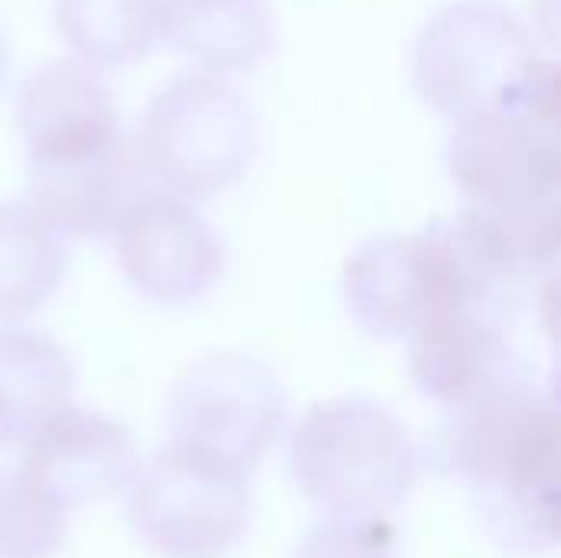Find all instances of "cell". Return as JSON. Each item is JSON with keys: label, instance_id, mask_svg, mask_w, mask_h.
Returning a JSON list of instances; mask_svg holds the SVG:
<instances>
[{"label": "cell", "instance_id": "3957f363", "mask_svg": "<svg viewBox=\"0 0 561 558\" xmlns=\"http://www.w3.org/2000/svg\"><path fill=\"white\" fill-rule=\"evenodd\" d=\"M559 72L533 59L510 92L460 118L447 168L470 207L493 217L559 230Z\"/></svg>", "mask_w": 561, "mask_h": 558}, {"label": "cell", "instance_id": "277c9868", "mask_svg": "<svg viewBox=\"0 0 561 558\" xmlns=\"http://www.w3.org/2000/svg\"><path fill=\"white\" fill-rule=\"evenodd\" d=\"M289 464L325 516H391L417 480L404 424L362 398L309 408L293 431Z\"/></svg>", "mask_w": 561, "mask_h": 558}, {"label": "cell", "instance_id": "e0dca14e", "mask_svg": "<svg viewBox=\"0 0 561 558\" xmlns=\"http://www.w3.org/2000/svg\"><path fill=\"white\" fill-rule=\"evenodd\" d=\"M66 539V513L20 477L0 480V558H49Z\"/></svg>", "mask_w": 561, "mask_h": 558}, {"label": "cell", "instance_id": "2e32d148", "mask_svg": "<svg viewBox=\"0 0 561 558\" xmlns=\"http://www.w3.org/2000/svg\"><path fill=\"white\" fill-rule=\"evenodd\" d=\"M164 0H56L69 46L99 66H125L161 39Z\"/></svg>", "mask_w": 561, "mask_h": 558}, {"label": "cell", "instance_id": "6da1fadb", "mask_svg": "<svg viewBox=\"0 0 561 558\" xmlns=\"http://www.w3.org/2000/svg\"><path fill=\"white\" fill-rule=\"evenodd\" d=\"M30 210L66 234L108 237L145 197L112 92L72 62H46L20 92Z\"/></svg>", "mask_w": 561, "mask_h": 558}, {"label": "cell", "instance_id": "d6986e66", "mask_svg": "<svg viewBox=\"0 0 561 558\" xmlns=\"http://www.w3.org/2000/svg\"><path fill=\"white\" fill-rule=\"evenodd\" d=\"M0 72H3V39H0Z\"/></svg>", "mask_w": 561, "mask_h": 558}, {"label": "cell", "instance_id": "ba28073f", "mask_svg": "<svg viewBox=\"0 0 561 558\" xmlns=\"http://www.w3.org/2000/svg\"><path fill=\"white\" fill-rule=\"evenodd\" d=\"M533 59L529 33L510 10L463 0L424 26L414 79L431 105L463 118L500 102Z\"/></svg>", "mask_w": 561, "mask_h": 558}, {"label": "cell", "instance_id": "52a82bcc", "mask_svg": "<svg viewBox=\"0 0 561 558\" xmlns=\"http://www.w3.org/2000/svg\"><path fill=\"white\" fill-rule=\"evenodd\" d=\"M256 151L250 105L220 79L181 76L148 105L145 168L174 194L207 197L233 184Z\"/></svg>", "mask_w": 561, "mask_h": 558}, {"label": "cell", "instance_id": "9a60e30c", "mask_svg": "<svg viewBox=\"0 0 561 558\" xmlns=\"http://www.w3.org/2000/svg\"><path fill=\"white\" fill-rule=\"evenodd\" d=\"M66 270V250L30 207L0 204V322L36 312Z\"/></svg>", "mask_w": 561, "mask_h": 558}, {"label": "cell", "instance_id": "8fae6325", "mask_svg": "<svg viewBox=\"0 0 561 558\" xmlns=\"http://www.w3.org/2000/svg\"><path fill=\"white\" fill-rule=\"evenodd\" d=\"M417 388L450 411L519 382V355L506 332L503 303H463L411 335Z\"/></svg>", "mask_w": 561, "mask_h": 558}, {"label": "cell", "instance_id": "30bf717a", "mask_svg": "<svg viewBox=\"0 0 561 558\" xmlns=\"http://www.w3.org/2000/svg\"><path fill=\"white\" fill-rule=\"evenodd\" d=\"M115 234L128 283L154 303H194L220 280L224 247L204 217L181 201L145 194Z\"/></svg>", "mask_w": 561, "mask_h": 558}, {"label": "cell", "instance_id": "5bb4252c", "mask_svg": "<svg viewBox=\"0 0 561 558\" xmlns=\"http://www.w3.org/2000/svg\"><path fill=\"white\" fill-rule=\"evenodd\" d=\"M72 365L46 335L0 332V447L26 444L69 408Z\"/></svg>", "mask_w": 561, "mask_h": 558}, {"label": "cell", "instance_id": "9c48e42d", "mask_svg": "<svg viewBox=\"0 0 561 558\" xmlns=\"http://www.w3.org/2000/svg\"><path fill=\"white\" fill-rule=\"evenodd\" d=\"M286 401L273 372L243 355L194 365L168 408L171 444L217 457L243 474L263 464L283 428Z\"/></svg>", "mask_w": 561, "mask_h": 558}, {"label": "cell", "instance_id": "ac0fdd59", "mask_svg": "<svg viewBox=\"0 0 561 558\" xmlns=\"http://www.w3.org/2000/svg\"><path fill=\"white\" fill-rule=\"evenodd\" d=\"M296 558H398V533L388 516H325Z\"/></svg>", "mask_w": 561, "mask_h": 558}, {"label": "cell", "instance_id": "8992f818", "mask_svg": "<svg viewBox=\"0 0 561 558\" xmlns=\"http://www.w3.org/2000/svg\"><path fill=\"white\" fill-rule=\"evenodd\" d=\"M128 520L145 546L168 558H217L250 526L247 474L171 444L128 480Z\"/></svg>", "mask_w": 561, "mask_h": 558}, {"label": "cell", "instance_id": "7c38bea8", "mask_svg": "<svg viewBox=\"0 0 561 558\" xmlns=\"http://www.w3.org/2000/svg\"><path fill=\"white\" fill-rule=\"evenodd\" d=\"M135 474V451L122 424L62 408L30 441L20 480L49 506L69 513L122 490Z\"/></svg>", "mask_w": 561, "mask_h": 558}, {"label": "cell", "instance_id": "7a4b0ae2", "mask_svg": "<svg viewBox=\"0 0 561 558\" xmlns=\"http://www.w3.org/2000/svg\"><path fill=\"white\" fill-rule=\"evenodd\" d=\"M440 467L463 483L500 546L546 553L559 543V408L552 395L510 382L457 408L440 434Z\"/></svg>", "mask_w": 561, "mask_h": 558}, {"label": "cell", "instance_id": "5b68a950", "mask_svg": "<svg viewBox=\"0 0 561 558\" xmlns=\"http://www.w3.org/2000/svg\"><path fill=\"white\" fill-rule=\"evenodd\" d=\"M345 303L355 322L381 339H411L463 303H510L457 250L437 220L424 234L371 240L348 260Z\"/></svg>", "mask_w": 561, "mask_h": 558}, {"label": "cell", "instance_id": "4fadbf2b", "mask_svg": "<svg viewBox=\"0 0 561 558\" xmlns=\"http://www.w3.org/2000/svg\"><path fill=\"white\" fill-rule=\"evenodd\" d=\"M161 36L217 69H253L276 43L266 0H164Z\"/></svg>", "mask_w": 561, "mask_h": 558}]
</instances>
